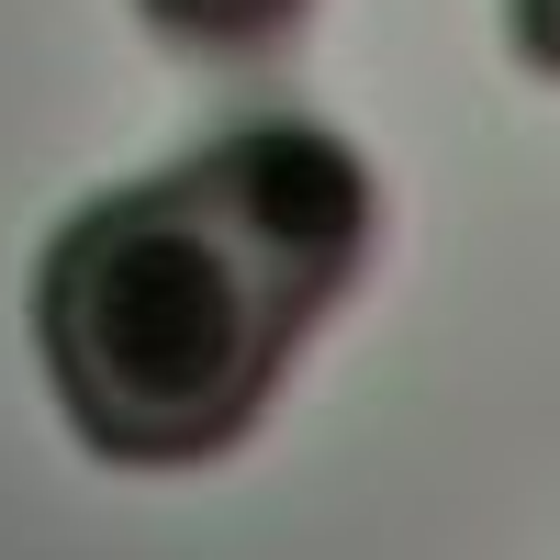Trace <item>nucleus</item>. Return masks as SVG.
I'll list each match as a JSON object with an SVG mask.
<instances>
[{
	"mask_svg": "<svg viewBox=\"0 0 560 560\" xmlns=\"http://www.w3.org/2000/svg\"><path fill=\"white\" fill-rule=\"evenodd\" d=\"M382 236V179L337 124L269 113L202 158L79 202L34 258V359L113 471L224 459L292 348L348 303Z\"/></svg>",
	"mask_w": 560,
	"mask_h": 560,
	"instance_id": "obj_1",
	"label": "nucleus"
},
{
	"mask_svg": "<svg viewBox=\"0 0 560 560\" xmlns=\"http://www.w3.org/2000/svg\"><path fill=\"white\" fill-rule=\"evenodd\" d=\"M179 57H269V45H292L314 0H135Z\"/></svg>",
	"mask_w": 560,
	"mask_h": 560,
	"instance_id": "obj_2",
	"label": "nucleus"
},
{
	"mask_svg": "<svg viewBox=\"0 0 560 560\" xmlns=\"http://www.w3.org/2000/svg\"><path fill=\"white\" fill-rule=\"evenodd\" d=\"M504 23H516V57L560 79V0H504Z\"/></svg>",
	"mask_w": 560,
	"mask_h": 560,
	"instance_id": "obj_3",
	"label": "nucleus"
}]
</instances>
